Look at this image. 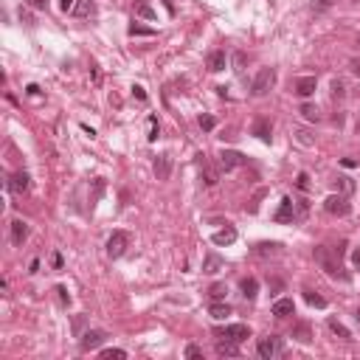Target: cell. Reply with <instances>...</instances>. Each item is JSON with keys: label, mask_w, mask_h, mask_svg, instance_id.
<instances>
[{"label": "cell", "mask_w": 360, "mask_h": 360, "mask_svg": "<svg viewBox=\"0 0 360 360\" xmlns=\"http://www.w3.org/2000/svg\"><path fill=\"white\" fill-rule=\"evenodd\" d=\"M239 287H242V296H245V299H256V293H259V281H256V279H242Z\"/></svg>", "instance_id": "obj_23"}, {"label": "cell", "mask_w": 360, "mask_h": 360, "mask_svg": "<svg viewBox=\"0 0 360 360\" xmlns=\"http://www.w3.org/2000/svg\"><path fill=\"white\" fill-rule=\"evenodd\" d=\"M299 189H301V192H307V189H309V177L304 175V172L299 175Z\"/></svg>", "instance_id": "obj_38"}, {"label": "cell", "mask_w": 360, "mask_h": 360, "mask_svg": "<svg viewBox=\"0 0 360 360\" xmlns=\"http://www.w3.org/2000/svg\"><path fill=\"white\" fill-rule=\"evenodd\" d=\"M273 82H276V70L262 68L259 73H256V79H254V96H264V93L273 88Z\"/></svg>", "instance_id": "obj_3"}, {"label": "cell", "mask_w": 360, "mask_h": 360, "mask_svg": "<svg viewBox=\"0 0 360 360\" xmlns=\"http://www.w3.org/2000/svg\"><path fill=\"white\" fill-rule=\"evenodd\" d=\"M245 155H242V152H237V150H222L220 152V169H225V172H228V169H234V166H242V163H245Z\"/></svg>", "instance_id": "obj_6"}, {"label": "cell", "mask_w": 360, "mask_h": 360, "mask_svg": "<svg viewBox=\"0 0 360 360\" xmlns=\"http://www.w3.org/2000/svg\"><path fill=\"white\" fill-rule=\"evenodd\" d=\"M158 132H160L158 118H155V115H150V135H147V138H150V141H155V138H158Z\"/></svg>", "instance_id": "obj_33"}, {"label": "cell", "mask_w": 360, "mask_h": 360, "mask_svg": "<svg viewBox=\"0 0 360 360\" xmlns=\"http://www.w3.org/2000/svg\"><path fill=\"white\" fill-rule=\"evenodd\" d=\"M217 338H228L234 343H242L251 338V329L245 324H228V326H222V329H217Z\"/></svg>", "instance_id": "obj_4"}, {"label": "cell", "mask_w": 360, "mask_h": 360, "mask_svg": "<svg viewBox=\"0 0 360 360\" xmlns=\"http://www.w3.org/2000/svg\"><path fill=\"white\" fill-rule=\"evenodd\" d=\"M324 208L326 214H338V217H343L346 211H349V203H346V197H341V194H329L324 200Z\"/></svg>", "instance_id": "obj_7"}, {"label": "cell", "mask_w": 360, "mask_h": 360, "mask_svg": "<svg viewBox=\"0 0 360 360\" xmlns=\"http://www.w3.org/2000/svg\"><path fill=\"white\" fill-rule=\"evenodd\" d=\"M234 70H237V73L245 70V53H234Z\"/></svg>", "instance_id": "obj_34"}, {"label": "cell", "mask_w": 360, "mask_h": 360, "mask_svg": "<svg viewBox=\"0 0 360 360\" xmlns=\"http://www.w3.org/2000/svg\"><path fill=\"white\" fill-rule=\"evenodd\" d=\"M273 220H276V222H293V220H296V206H293L290 197H284V200H281L279 211L273 214Z\"/></svg>", "instance_id": "obj_8"}, {"label": "cell", "mask_w": 360, "mask_h": 360, "mask_svg": "<svg viewBox=\"0 0 360 360\" xmlns=\"http://www.w3.org/2000/svg\"><path fill=\"white\" fill-rule=\"evenodd\" d=\"M73 14H76V17H90V14H96V6H93V0H76V6H73Z\"/></svg>", "instance_id": "obj_19"}, {"label": "cell", "mask_w": 360, "mask_h": 360, "mask_svg": "<svg viewBox=\"0 0 360 360\" xmlns=\"http://www.w3.org/2000/svg\"><path fill=\"white\" fill-rule=\"evenodd\" d=\"M28 3H31L34 9H45V0H28Z\"/></svg>", "instance_id": "obj_46"}, {"label": "cell", "mask_w": 360, "mask_h": 360, "mask_svg": "<svg viewBox=\"0 0 360 360\" xmlns=\"http://www.w3.org/2000/svg\"><path fill=\"white\" fill-rule=\"evenodd\" d=\"M256 352H259V358L270 360V358H276V355L281 352V341L276 338V335H267V338H262V341H259Z\"/></svg>", "instance_id": "obj_5"}, {"label": "cell", "mask_w": 360, "mask_h": 360, "mask_svg": "<svg viewBox=\"0 0 360 360\" xmlns=\"http://www.w3.org/2000/svg\"><path fill=\"white\" fill-rule=\"evenodd\" d=\"M304 299H307L309 307H318V309L326 307V299H324V296H318V293H312V290H304Z\"/></svg>", "instance_id": "obj_25"}, {"label": "cell", "mask_w": 360, "mask_h": 360, "mask_svg": "<svg viewBox=\"0 0 360 360\" xmlns=\"http://www.w3.org/2000/svg\"><path fill=\"white\" fill-rule=\"evenodd\" d=\"M225 293H228V287H225V284H214V287L208 290V296L214 301H220V299H225Z\"/></svg>", "instance_id": "obj_31"}, {"label": "cell", "mask_w": 360, "mask_h": 360, "mask_svg": "<svg viewBox=\"0 0 360 360\" xmlns=\"http://www.w3.org/2000/svg\"><path fill=\"white\" fill-rule=\"evenodd\" d=\"M270 132H273V127H270V121H267V118H259V121L254 124V135H259L264 144H270Z\"/></svg>", "instance_id": "obj_17"}, {"label": "cell", "mask_w": 360, "mask_h": 360, "mask_svg": "<svg viewBox=\"0 0 360 360\" xmlns=\"http://www.w3.org/2000/svg\"><path fill=\"white\" fill-rule=\"evenodd\" d=\"M355 321H358V324H360V309H358V312H355Z\"/></svg>", "instance_id": "obj_50"}, {"label": "cell", "mask_w": 360, "mask_h": 360, "mask_svg": "<svg viewBox=\"0 0 360 360\" xmlns=\"http://www.w3.org/2000/svg\"><path fill=\"white\" fill-rule=\"evenodd\" d=\"M104 338H107V335L102 332V329H90V332H85V335H82V349H85V352L99 349V346L104 343Z\"/></svg>", "instance_id": "obj_9"}, {"label": "cell", "mask_w": 360, "mask_h": 360, "mask_svg": "<svg viewBox=\"0 0 360 360\" xmlns=\"http://www.w3.org/2000/svg\"><path fill=\"white\" fill-rule=\"evenodd\" d=\"M234 239H237V231H234V228H225V231H217V234L211 237V242H214V245H231Z\"/></svg>", "instance_id": "obj_20"}, {"label": "cell", "mask_w": 360, "mask_h": 360, "mask_svg": "<svg viewBox=\"0 0 360 360\" xmlns=\"http://www.w3.org/2000/svg\"><path fill=\"white\" fill-rule=\"evenodd\" d=\"M102 358H104V360H124V358H127V352H124V349H104V352H102Z\"/></svg>", "instance_id": "obj_29"}, {"label": "cell", "mask_w": 360, "mask_h": 360, "mask_svg": "<svg viewBox=\"0 0 360 360\" xmlns=\"http://www.w3.org/2000/svg\"><path fill=\"white\" fill-rule=\"evenodd\" d=\"M358 45H360V37H358Z\"/></svg>", "instance_id": "obj_52"}, {"label": "cell", "mask_w": 360, "mask_h": 360, "mask_svg": "<svg viewBox=\"0 0 360 360\" xmlns=\"http://www.w3.org/2000/svg\"><path fill=\"white\" fill-rule=\"evenodd\" d=\"M26 90H28V96H37V93H40V88H37V85H28Z\"/></svg>", "instance_id": "obj_47"}, {"label": "cell", "mask_w": 360, "mask_h": 360, "mask_svg": "<svg viewBox=\"0 0 360 360\" xmlns=\"http://www.w3.org/2000/svg\"><path fill=\"white\" fill-rule=\"evenodd\" d=\"M335 0H315V11H324V9H329Z\"/></svg>", "instance_id": "obj_40"}, {"label": "cell", "mask_w": 360, "mask_h": 360, "mask_svg": "<svg viewBox=\"0 0 360 360\" xmlns=\"http://www.w3.org/2000/svg\"><path fill=\"white\" fill-rule=\"evenodd\" d=\"M56 293H59L62 301H70V296H68V290H65V287H56Z\"/></svg>", "instance_id": "obj_44"}, {"label": "cell", "mask_w": 360, "mask_h": 360, "mask_svg": "<svg viewBox=\"0 0 360 360\" xmlns=\"http://www.w3.org/2000/svg\"><path fill=\"white\" fill-rule=\"evenodd\" d=\"M358 135H360V121H358Z\"/></svg>", "instance_id": "obj_51"}, {"label": "cell", "mask_w": 360, "mask_h": 360, "mask_svg": "<svg viewBox=\"0 0 360 360\" xmlns=\"http://www.w3.org/2000/svg\"><path fill=\"white\" fill-rule=\"evenodd\" d=\"M352 70H355V73H358V76H360V62H358V59L352 62Z\"/></svg>", "instance_id": "obj_49"}, {"label": "cell", "mask_w": 360, "mask_h": 360, "mask_svg": "<svg viewBox=\"0 0 360 360\" xmlns=\"http://www.w3.org/2000/svg\"><path fill=\"white\" fill-rule=\"evenodd\" d=\"M301 115H304L307 121H318V118H321L318 110H315V104H301Z\"/></svg>", "instance_id": "obj_28"}, {"label": "cell", "mask_w": 360, "mask_h": 360, "mask_svg": "<svg viewBox=\"0 0 360 360\" xmlns=\"http://www.w3.org/2000/svg\"><path fill=\"white\" fill-rule=\"evenodd\" d=\"M186 358H203V349L194 346V343H189V346H186Z\"/></svg>", "instance_id": "obj_35"}, {"label": "cell", "mask_w": 360, "mask_h": 360, "mask_svg": "<svg viewBox=\"0 0 360 360\" xmlns=\"http://www.w3.org/2000/svg\"><path fill=\"white\" fill-rule=\"evenodd\" d=\"M200 127L206 132H211L214 127H217V121H214V115H200Z\"/></svg>", "instance_id": "obj_32"}, {"label": "cell", "mask_w": 360, "mask_h": 360, "mask_svg": "<svg viewBox=\"0 0 360 360\" xmlns=\"http://www.w3.org/2000/svg\"><path fill=\"white\" fill-rule=\"evenodd\" d=\"M130 34H132V37H135V34H147V37H150V34H155V31H152V28H144V26H135V23H132V26H130Z\"/></svg>", "instance_id": "obj_36"}, {"label": "cell", "mask_w": 360, "mask_h": 360, "mask_svg": "<svg viewBox=\"0 0 360 360\" xmlns=\"http://www.w3.org/2000/svg\"><path fill=\"white\" fill-rule=\"evenodd\" d=\"M315 262L321 264V267H324L326 273H329V276H335V279H338V276H341V279H346V276H343L341 273V264L335 262L332 256H329V248H315Z\"/></svg>", "instance_id": "obj_1"}, {"label": "cell", "mask_w": 360, "mask_h": 360, "mask_svg": "<svg viewBox=\"0 0 360 360\" xmlns=\"http://www.w3.org/2000/svg\"><path fill=\"white\" fill-rule=\"evenodd\" d=\"M26 237H28V225L23 220H14L11 222V242H14V245H23Z\"/></svg>", "instance_id": "obj_16"}, {"label": "cell", "mask_w": 360, "mask_h": 360, "mask_svg": "<svg viewBox=\"0 0 360 360\" xmlns=\"http://www.w3.org/2000/svg\"><path fill=\"white\" fill-rule=\"evenodd\" d=\"M135 14H138V17H144V20H155V17H158L150 3H138V6H135Z\"/></svg>", "instance_id": "obj_26"}, {"label": "cell", "mask_w": 360, "mask_h": 360, "mask_svg": "<svg viewBox=\"0 0 360 360\" xmlns=\"http://www.w3.org/2000/svg\"><path fill=\"white\" fill-rule=\"evenodd\" d=\"M169 172H172L169 155H158V158H155V177H158V180H169Z\"/></svg>", "instance_id": "obj_14"}, {"label": "cell", "mask_w": 360, "mask_h": 360, "mask_svg": "<svg viewBox=\"0 0 360 360\" xmlns=\"http://www.w3.org/2000/svg\"><path fill=\"white\" fill-rule=\"evenodd\" d=\"M197 160H200V166H203V180H206V186H214L217 180H220V175L206 163V155H197Z\"/></svg>", "instance_id": "obj_18"}, {"label": "cell", "mask_w": 360, "mask_h": 360, "mask_svg": "<svg viewBox=\"0 0 360 360\" xmlns=\"http://www.w3.org/2000/svg\"><path fill=\"white\" fill-rule=\"evenodd\" d=\"M293 338H299L301 343H309V338H312V335H309V326L307 324H299L296 329H293Z\"/></svg>", "instance_id": "obj_27"}, {"label": "cell", "mask_w": 360, "mask_h": 360, "mask_svg": "<svg viewBox=\"0 0 360 360\" xmlns=\"http://www.w3.org/2000/svg\"><path fill=\"white\" fill-rule=\"evenodd\" d=\"M51 262H53V267H62V256H59V254H53Z\"/></svg>", "instance_id": "obj_48"}, {"label": "cell", "mask_w": 360, "mask_h": 360, "mask_svg": "<svg viewBox=\"0 0 360 360\" xmlns=\"http://www.w3.org/2000/svg\"><path fill=\"white\" fill-rule=\"evenodd\" d=\"M222 259L217 254H208L206 256V262H203V273H217V270H222Z\"/></svg>", "instance_id": "obj_21"}, {"label": "cell", "mask_w": 360, "mask_h": 360, "mask_svg": "<svg viewBox=\"0 0 360 360\" xmlns=\"http://www.w3.org/2000/svg\"><path fill=\"white\" fill-rule=\"evenodd\" d=\"M329 329H332V332L338 335L341 341H352V332H349V329H346V326L341 324V321H338V318H329Z\"/></svg>", "instance_id": "obj_24"}, {"label": "cell", "mask_w": 360, "mask_h": 360, "mask_svg": "<svg viewBox=\"0 0 360 360\" xmlns=\"http://www.w3.org/2000/svg\"><path fill=\"white\" fill-rule=\"evenodd\" d=\"M73 6H76V0H59V9L62 11H73Z\"/></svg>", "instance_id": "obj_39"}, {"label": "cell", "mask_w": 360, "mask_h": 360, "mask_svg": "<svg viewBox=\"0 0 360 360\" xmlns=\"http://www.w3.org/2000/svg\"><path fill=\"white\" fill-rule=\"evenodd\" d=\"M296 312V304H293V299H279L276 304H273V315L276 318H287Z\"/></svg>", "instance_id": "obj_15"}, {"label": "cell", "mask_w": 360, "mask_h": 360, "mask_svg": "<svg viewBox=\"0 0 360 360\" xmlns=\"http://www.w3.org/2000/svg\"><path fill=\"white\" fill-rule=\"evenodd\" d=\"M352 264H355V267H360V251H355V254H352Z\"/></svg>", "instance_id": "obj_45"}, {"label": "cell", "mask_w": 360, "mask_h": 360, "mask_svg": "<svg viewBox=\"0 0 360 360\" xmlns=\"http://www.w3.org/2000/svg\"><path fill=\"white\" fill-rule=\"evenodd\" d=\"M293 88H296V93H299V96H312V93H315V88H318V82H315V76H301V79H296V85H293Z\"/></svg>", "instance_id": "obj_10"}, {"label": "cell", "mask_w": 360, "mask_h": 360, "mask_svg": "<svg viewBox=\"0 0 360 360\" xmlns=\"http://www.w3.org/2000/svg\"><path fill=\"white\" fill-rule=\"evenodd\" d=\"M299 141H301V144H304V147H309V144H312V138H309V135H307V132H304V130L299 132Z\"/></svg>", "instance_id": "obj_42"}, {"label": "cell", "mask_w": 360, "mask_h": 360, "mask_svg": "<svg viewBox=\"0 0 360 360\" xmlns=\"http://www.w3.org/2000/svg\"><path fill=\"white\" fill-rule=\"evenodd\" d=\"M127 248H130V234L127 231H113V237L107 239V254L113 259H118Z\"/></svg>", "instance_id": "obj_2"}, {"label": "cell", "mask_w": 360, "mask_h": 360, "mask_svg": "<svg viewBox=\"0 0 360 360\" xmlns=\"http://www.w3.org/2000/svg\"><path fill=\"white\" fill-rule=\"evenodd\" d=\"M225 62H228V56H225V51H211L208 53V70L211 73H220V70H225Z\"/></svg>", "instance_id": "obj_11"}, {"label": "cell", "mask_w": 360, "mask_h": 360, "mask_svg": "<svg viewBox=\"0 0 360 360\" xmlns=\"http://www.w3.org/2000/svg\"><path fill=\"white\" fill-rule=\"evenodd\" d=\"M28 180H31V177H28L26 172H14V175L9 177V189H11L14 194H23V192L28 189Z\"/></svg>", "instance_id": "obj_13"}, {"label": "cell", "mask_w": 360, "mask_h": 360, "mask_svg": "<svg viewBox=\"0 0 360 360\" xmlns=\"http://www.w3.org/2000/svg\"><path fill=\"white\" fill-rule=\"evenodd\" d=\"M341 163H343L346 169H355V166H358V160H355V158H343Z\"/></svg>", "instance_id": "obj_43"}, {"label": "cell", "mask_w": 360, "mask_h": 360, "mask_svg": "<svg viewBox=\"0 0 360 360\" xmlns=\"http://www.w3.org/2000/svg\"><path fill=\"white\" fill-rule=\"evenodd\" d=\"M276 242H259V245H256V254L259 256H267V254H276Z\"/></svg>", "instance_id": "obj_30"}, {"label": "cell", "mask_w": 360, "mask_h": 360, "mask_svg": "<svg viewBox=\"0 0 360 360\" xmlns=\"http://www.w3.org/2000/svg\"><path fill=\"white\" fill-rule=\"evenodd\" d=\"M208 312H211V318H217V321H225V318L231 315V307H228V304H222V301H214Z\"/></svg>", "instance_id": "obj_22"}, {"label": "cell", "mask_w": 360, "mask_h": 360, "mask_svg": "<svg viewBox=\"0 0 360 360\" xmlns=\"http://www.w3.org/2000/svg\"><path fill=\"white\" fill-rule=\"evenodd\" d=\"M217 355H220V358H237L239 343L228 341V338H220V341H217Z\"/></svg>", "instance_id": "obj_12"}, {"label": "cell", "mask_w": 360, "mask_h": 360, "mask_svg": "<svg viewBox=\"0 0 360 360\" xmlns=\"http://www.w3.org/2000/svg\"><path fill=\"white\" fill-rule=\"evenodd\" d=\"M343 90H346V88H343V82H332V96H335V99H341V96H343Z\"/></svg>", "instance_id": "obj_37"}, {"label": "cell", "mask_w": 360, "mask_h": 360, "mask_svg": "<svg viewBox=\"0 0 360 360\" xmlns=\"http://www.w3.org/2000/svg\"><path fill=\"white\" fill-rule=\"evenodd\" d=\"M132 93H135V96H138L141 102H144V99H147V90L141 88V85H135V88H132Z\"/></svg>", "instance_id": "obj_41"}]
</instances>
